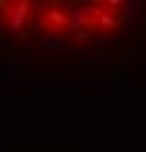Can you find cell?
<instances>
[{
  "mask_svg": "<svg viewBox=\"0 0 146 152\" xmlns=\"http://www.w3.org/2000/svg\"><path fill=\"white\" fill-rule=\"evenodd\" d=\"M29 0H15L12 3V9H9V29L15 32V35L23 38V23H26V18H29Z\"/></svg>",
  "mask_w": 146,
  "mask_h": 152,
  "instance_id": "cell-1",
  "label": "cell"
},
{
  "mask_svg": "<svg viewBox=\"0 0 146 152\" xmlns=\"http://www.w3.org/2000/svg\"><path fill=\"white\" fill-rule=\"evenodd\" d=\"M47 20H50V23H55V26H67L70 15H61L58 9H53V12H47Z\"/></svg>",
  "mask_w": 146,
  "mask_h": 152,
  "instance_id": "cell-4",
  "label": "cell"
},
{
  "mask_svg": "<svg viewBox=\"0 0 146 152\" xmlns=\"http://www.w3.org/2000/svg\"><path fill=\"white\" fill-rule=\"evenodd\" d=\"M105 6H108L111 12H117V9H120V6H123V0H105Z\"/></svg>",
  "mask_w": 146,
  "mask_h": 152,
  "instance_id": "cell-6",
  "label": "cell"
},
{
  "mask_svg": "<svg viewBox=\"0 0 146 152\" xmlns=\"http://www.w3.org/2000/svg\"><path fill=\"white\" fill-rule=\"evenodd\" d=\"M99 26H102V29H117V26H120V20L114 18V15H111L108 9H102V12H99Z\"/></svg>",
  "mask_w": 146,
  "mask_h": 152,
  "instance_id": "cell-3",
  "label": "cell"
},
{
  "mask_svg": "<svg viewBox=\"0 0 146 152\" xmlns=\"http://www.w3.org/2000/svg\"><path fill=\"white\" fill-rule=\"evenodd\" d=\"M38 44L47 50H67V38H55V35H38Z\"/></svg>",
  "mask_w": 146,
  "mask_h": 152,
  "instance_id": "cell-2",
  "label": "cell"
},
{
  "mask_svg": "<svg viewBox=\"0 0 146 152\" xmlns=\"http://www.w3.org/2000/svg\"><path fill=\"white\" fill-rule=\"evenodd\" d=\"M131 9H134V0H123V15L131 18Z\"/></svg>",
  "mask_w": 146,
  "mask_h": 152,
  "instance_id": "cell-5",
  "label": "cell"
}]
</instances>
